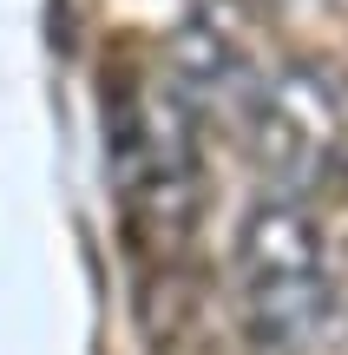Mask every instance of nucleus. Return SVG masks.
<instances>
[{
  "mask_svg": "<svg viewBox=\"0 0 348 355\" xmlns=\"http://www.w3.org/2000/svg\"><path fill=\"white\" fill-rule=\"evenodd\" d=\"M230 270H237V309H244V329L257 336V349L302 355L329 336L336 263H329V230L309 211V198L263 191L237 217Z\"/></svg>",
  "mask_w": 348,
  "mask_h": 355,
  "instance_id": "obj_1",
  "label": "nucleus"
},
{
  "mask_svg": "<svg viewBox=\"0 0 348 355\" xmlns=\"http://www.w3.org/2000/svg\"><path fill=\"white\" fill-rule=\"evenodd\" d=\"M230 132L244 145L250 171L270 191H289V198L336 184L348 165V105L336 79L309 60L257 66L244 99L230 105Z\"/></svg>",
  "mask_w": 348,
  "mask_h": 355,
  "instance_id": "obj_2",
  "label": "nucleus"
},
{
  "mask_svg": "<svg viewBox=\"0 0 348 355\" xmlns=\"http://www.w3.org/2000/svg\"><path fill=\"white\" fill-rule=\"evenodd\" d=\"M204 125H210L204 105L171 73L158 86H138L118 105L112 165H118L131 224L152 243H184L197 211H204Z\"/></svg>",
  "mask_w": 348,
  "mask_h": 355,
  "instance_id": "obj_3",
  "label": "nucleus"
}]
</instances>
